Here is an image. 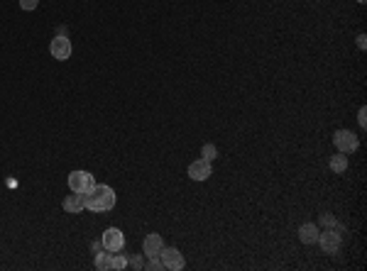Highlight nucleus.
<instances>
[{"mask_svg": "<svg viewBox=\"0 0 367 271\" xmlns=\"http://www.w3.org/2000/svg\"><path fill=\"white\" fill-rule=\"evenodd\" d=\"M321 227H325V230H328V227H338V230L343 232V227L338 225V220L331 215V213H323V215H321Z\"/></svg>", "mask_w": 367, "mask_h": 271, "instance_id": "nucleus-15", "label": "nucleus"}, {"mask_svg": "<svg viewBox=\"0 0 367 271\" xmlns=\"http://www.w3.org/2000/svg\"><path fill=\"white\" fill-rule=\"evenodd\" d=\"M100 244H103V249H108V252H123V247H125V235L118 230V227H108V230L103 232V237H100Z\"/></svg>", "mask_w": 367, "mask_h": 271, "instance_id": "nucleus-6", "label": "nucleus"}, {"mask_svg": "<svg viewBox=\"0 0 367 271\" xmlns=\"http://www.w3.org/2000/svg\"><path fill=\"white\" fill-rule=\"evenodd\" d=\"M61 208H64L66 213H71V215H79L86 208V193H74V190H71V196H66V198L61 201Z\"/></svg>", "mask_w": 367, "mask_h": 271, "instance_id": "nucleus-8", "label": "nucleus"}, {"mask_svg": "<svg viewBox=\"0 0 367 271\" xmlns=\"http://www.w3.org/2000/svg\"><path fill=\"white\" fill-rule=\"evenodd\" d=\"M357 47H360V49H365V47H367V37H365V34H360V37H357Z\"/></svg>", "mask_w": 367, "mask_h": 271, "instance_id": "nucleus-21", "label": "nucleus"}, {"mask_svg": "<svg viewBox=\"0 0 367 271\" xmlns=\"http://www.w3.org/2000/svg\"><path fill=\"white\" fill-rule=\"evenodd\" d=\"M357 122H360V127H367V110L360 108V118H357Z\"/></svg>", "mask_w": 367, "mask_h": 271, "instance_id": "nucleus-20", "label": "nucleus"}, {"mask_svg": "<svg viewBox=\"0 0 367 271\" xmlns=\"http://www.w3.org/2000/svg\"><path fill=\"white\" fill-rule=\"evenodd\" d=\"M37 5H40V0H20V8L22 10H37Z\"/></svg>", "mask_w": 367, "mask_h": 271, "instance_id": "nucleus-19", "label": "nucleus"}, {"mask_svg": "<svg viewBox=\"0 0 367 271\" xmlns=\"http://www.w3.org/2000/svg\"><path fill=\"white\" fill-rule=\"evenodd\" d=\"M96 269H100V271L113 269V252H108V249H98V252H96Z\"/></svg>", "mask_w": 367, "mask_h": 271, "instance_id": "nucleus-12", "label": "nucleus"}, {"mask_svg": "<svg viewBox=\"0 0 367 271\" xmlns=\"http://www.w3.org/2000/svg\"><path fill=\"white\" fill-rule=\"evenodd\" d=\"M127 266H132V269L140 271V269H144V261H142V257L137 254V257H130V259H127Z\"/></svg>", "mask_w": 367, "mask_h": 271, "instance_id": "nucleus-18", "label": "nucleus"}, {"mask_svg": "<svg viewBox=\"0 0 367 271\" xmlns=\"http://www.w3.org/2000/svg\"><path fill=\"white\" fill-rule=\"evenodd\" d=\"M331 169H333V174H343L348 169V157L343 151H338L336 157H331Z\"/></svg>", "mask_w": 367, "mask_h": 271, "instance_id": "nucleus-13", "label": "nucleus"}, {"mask_svg": "<svg viewBox=\"0 0 367 271\" xmlns=\"http://www.w3.org/2000/svg\"><path fill=\"white\" fill-rule=\"evenodd\" d=\"M316 242L321 244L323 254H338L340 242H343V235H340L338 227H328V230L318 232V240Z\"/></svg>", "mask_w": 367, "mask_h": 271, "instance_id": "nucleus-2", "label": "nucleus"}, {"mask_svg": "<svg viewBox=\"0 0 367 271\" xmlns=\"http://www.w3.org/2000/svg\"><path fill=\"white\" fill-rule=\"evenodd\" d=\"M115 201H118V196H115V190L111 186H105V183L98 186L96 183V188L86 196V208L91 213H108V210L115 208Z\"/></svg>", "mask_w": 367, "mask_h": 271, "instance_id": "nucleus-1", "label": "nucleus"}, {"mask_svg": "<svg viewBox=\"0 0 367 271\" xmlns=\"http://www.w3.org/2000/svg\"><path fill=\"white\" fill-rule=\"evenodd\" d=\"M218 157V149H215V144H203L201 147V159H206V162H213Z\"/></svg>", "mask_w": 367, "mask_h": 271, "instance_id": "nucleus-14", "label": "nucleus"}, {"mask_svg": "<svg viewBox=\"0 0 367 271\" xmlns=\"http://www.w3.org/2000/svg\"><path fill=\"white\" fill-rule=\"evenodd\" d=\"M162 247H164V240H162V235H147L144 237V242H142V252L147 254V257H159V252H162Z\"/></svg>", "mask_w": 367, "mask_h": 271, "instance_id": "nucleus-10", "label": "nucleus"}, {"mask_svg": "<svg viewBox=\"0 0 367 271\" xmlns=\"http://www.w3.org/2000/svg\"><path fill=\"white\" fill-rule=\"evenodd\" d=\"M49 52H52V56H54V59H59V61H66V59L71 56V42H69V37L57 34V37L52 40V44H49Z\"/></svg>", "mask_w": 367, "mask_h": 271, "instance_id": "nucleus-7", "label": "nucleus"}, {"mask_svg": "<svg viewBox=\"0 0 367 271\" xmlns=\"http://www.w3.org/2000/svg\"><path fill=\"white\" fill-rule=\"evenodd\" d=\"M357 3H360V5H365V3H367V0H357Z\"/></svg>", "mask_w": 367, "mask_h": 271, "instance_id": "nucleus-22", "label": "nucleus"}, {"mask_svg": "<svg viewBox=\"0 0 367 271\" xmlns=\"http://www.w3.org/2000/svg\"><path fill=\"white\" fill-rule=\"evenodd\" d=\"M159 259H162V264H164V269L169 271H181L186 266V261H183V254L176 249V247H162V252H159Z\"/></svg>", "mask_w": 367, "mask_h": 271, "instance_id": "nucleus-4", "label": "nucleus"}, {"mask_svg": "<svg viewBox=\"0 0 367 271\" xmlns=\"http://www.w3.org/2000/svg\"><path fill=\"white\" fill-rule=\"evenodd\" d=\"M213 166L211 162H206V159H196V162L189 166V178H194V181H206V178L211 176Z\"/></svg>", "mask_w": 367, "mask_h": 271, "instance_id": "nucleus-9", "label": "nucleus"}, {"mask_svg": "<svg viewBox=\"0 0 367 271\" xmlns=\"http://www.w3.org/2000/svg\"><path fill=\"white\" fill-rule=\"evenodd\" d=\"M113 269H115V271H123V269H127V257H125V254H120V252H115V254H113Z\"/></svg>", "mask_w": 367, "mask_h": 271, "instance_id": "nucleus-16", "label": "nucleus"}, {"mask_svg": "<svg viewBox=\"0 0 367 271\" xmlns=\"http://www.w3.org/2000/svg\"><path fill=\"white\" fill-rule=\"evenodd\" d=\"M318 225L316 222H304L301 227H299V240L304 244H313L316 240H318Z\"/></svg>", "mask_w": 367, "mask_h": 271, "instance_id": "nucleus-11", "label": "nucleus"}, {"mask_svg": "<svg viewBox=\"0 0 367 271\" xmlns=\"http://www.w3.org/2000/svg\"><path fill=\"white\" fill-rule=\"evenodd\" d=\"M333 144H336L338 151H343V154H350V151H355L360 147L357 137H355L350 130H336V132H333Z\"/></svg>", "mask_w": 367, "mask_h": 271, "instance_id": "nucleus-5", "label": "nucleus"}, {"mask_svg": "<svg viewBox=\"0 0 367 271\" xmlns=\"http://www.w3.org/2000/svg\"><path fill=\"white\" fill-rule=\"evenodd\" d=\"M69 188L74 193H91V190L96 188V178L93 174H88V171H71L69 174Z\"/></svg>", "mask_w": 367, "mask_h": 271, "instance_id": "nucleus-3", "label": "nucleus"}, {"mask_svg": "<svg viewBox=\"0 0 367 271\" xmlns=\"http://www.w3.org/2000/svg\"><path fill=\"white\" fill-rule=\"evenodd\" d=\"M144 269H150V271H162V269H164V264H162V259H159V257H150V264H147Z\"/></svg>", "mask_w": 367, "mask_h": 271, "instance_id": "nucleus-17", "label": "nucleus"}]
</instances>
